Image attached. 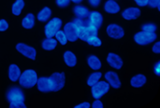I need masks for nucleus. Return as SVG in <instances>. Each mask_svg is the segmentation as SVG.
Masks as SVG:
<instances>
[{
	"mask_svg": "<svg viewBox=\"0 0 160 108\" xmlns=\"http://www.w3.org/2000/svg\"><path fill=\"white\" fill-rule=\"evenodd\" d=\"M6 99L9 103V106L13 108L26 107L25 102V95L24 92L21 88L16 85L11 86L6 93Z\"/></svg>",
	"mask_w": 160,
	"mask_h": 108,
	"instance_id": "f257e3e1",
	"label": "nucleus"
},
{
	"mask_svg": "<svg viewBox=\"0 0 160 108\" xmlns=\"http://www.w3.org/2000/svg\"><path fill=\"white\" fill-rule=\"evenodd\" d=\"M38 80V75L34 69H26L24 70L18 78V83L21 87L30 89L36 85Z\"/></svg>",
	"mask_w": 160,
	"mask_h": 108,
	"instance_id": "f03ea898",
	"label": "nucleus"
},
{
	"mask_svg": "<svg viewBox=\"0 0 160 108\" xmlns=\"http://www.w3.org/2000/svg\"><path fill=\"white\" fill-rule=\"evenodd\" d=\"M48 80L51 92H58L64 88L65 84V76L64 73L56 72L48 77Z\"/></svg>",
	"mask_w": 160,
	"mask_h": 108,
	"instance_id": "7ed1b4c3",
	"label": "nucleus"
},
{
	"mask_svg": "<svg viewBox=\"0 0 160 108\" xmlns=\"http://www.w3.org/2000/svg\"><path fill=\"white\" fill-rule=\"evenodd\" d=\"M76 30L78 33V38L86 42L91 37L98 36V28H96L91 25H85V24L79 26Z\"/></svg>",
	"mask_w": 160,
	"mask_h": 108,
	"instance_id": "20e7f679",
	"label": "nucleus"
},
{
	"mask_svg": "<svg viewBox=\"0 0 160 108\" xmlns=\"http://www.w3.org/2000/svg\"><path fill=\"white\" fill-rule=\"evenodd\" d=\"M158 38V35L156 32H150V31H142L137 32L134 35V41L141 46H146L149 45L151 43H153L154 41H156V39Z\"/></svg>",
	"mask_w": 160,
	"mask_h": 108,
	"instance_id": "39448f33",
	"label": "nucleus"
},
{
	"mask_svg": "<svg viewBox=\"0 0 160 108\" xmlns=\"http://www.w3.org/2000/svg\"><path fill=\"white\" fill-rule=\"evenodd\" d=\"M110 90V85L107 81L98 80L91 88V94L95 99H100Z\"/></svg>",
	"mask_w": 160,
	"mask_h": 108,
	"instance_id": "423d86ee",
	"label": "nucleus"
},
{
	"mask_svg": "<svg viewBox=\"0 0 160 108\" xmlns=\"http://www.w3.org/2000/svg\"><path fill=\"white\" fill-rule=\"evenodd\" d=\"M62 27V19L60 18H53L44 27V33L47 37H53L55 33Z\"/></svg>",
	"mask_w": 160,
	"mask_h": 108,
	"instance_id": "0eeeda50",
	"label": "nucleus"
},
{
	"mask_svg": "<svg viewBox=\"0 0 160 108\" xmlns=\"http://www.w3.org/2000/svg\"><path fill=\"white\" fill-rule=\"evenodd\" d=\"M85 25H91L96 28H99L103 23V17L98 11H92L88 18L83 19Z\"/></svg>",
	"mask_w": 160,
	"mask_h": 108,
	"instance_id": "6e6552de",
	"label": "nucleus"
},
{
	"mask_svg": "<svg viewBox=\"0 0 160 108\" xmlns=\"http://www.w3.org/2000/svg\"><path fill=\"white\" fill-rule=\"evenodd\" d=\"M16 49L18 53H20L21 55H23L27 58H30L32 60H34L36 58L37 52H36V49L34 47L30 46L23 44V43H18L16 46Z\"/></svg>",
	"mask_w": 160,
	"mask_h": 108,
	"instance_id": "1a4fd4ad",
	"label": "nucleus"
},
{
	"mask_svg": "<svg viewBox=\"0 0 160 108\" xmlns=\"http://www.w3.org/2000/svg\"><path fill=\"white\" fill-rule=\"evenodd\" d=\"M106 31H107L108 35L112 39H121L124 36L123 29L118 24H114V23L109 24L107 26Z\"/></svg>",
	"mask_w": 160,
	"mask_h": 108,
	"instance_id": "9d476101",
	"label": "nucleus"
},
{
	"mask_svg": "<svg viewBox=\"0 0 160 108\" xmlns=\"http://www.w3.org/2000/svg\"><path fill=\"white\" fill-rule=\"evenodd\" d=\"M105 79L106 81L109 83L110 86H112L114 89H120L122 87V82L121 79L119 78V75L116 72H112V71H108L105 75Z\"/></svg>",
	"mask_w": 160,
	"mask_h": 108,
	"instance_id": "9b49d317",
	"label": "nucleus"
},
{
	"mask_svg": "<svg viewBox=\"0 0 160 108\" xmlns=\"http://www.w3.org/2000/svg\"><path fill=\"white\" fill-rule=\"evenodd\" d=\"M64 31L66 35L67 41L70 42H74L78 39V33H77V30L74 26V24L72 23V21L67 22L64 24Z\"/></svg>",
	"mask_w": 160,
	"mask_h": 108,
	"instance_id": "f8f14e48",
	"label": "nucleus"
},
{
	"mask_svg": "<svg viewBox=\"0 0 160 108\" xmlns=\"http://www.w3.org/2000/svg\"><path fill=\"white\" fill-rule=\"evenodd\" d=\"M107 62L112 68H115V69H121L123 65V62L122 60L121 57L116 54H113V53H110L108 55Z\"/></svg>",
	"mask_w": 160,
	"mask_h": 108,
	"instance_id": "ddd939ff",
	"label": "nucleus"
},
{
	"mask_svg": "<svg viewBox=\"0 0 160 108\" xmlns=\"http://www.w3.org/2000/svg\"><path fill=\"white\" fill-rule=\"evenodd\" d=\"M141 11L139 8H135V7H132V8H128L126 9H124L122 13V18L124 19L127 20H132V19H135L136 18H138L140 15Z\"/></svg>",
	"mask_w": 160,
	"mask_h": 108,
	"instance_id": "4468645a",
	"label": "nucleus"
},
{
	"mask_svg": "<svg viewBox=\"0 0 160 108\" xmlns=\"http://www.w3.org/2000/svg\"><path fill=\"white\" fill-rule=\"evenodd\" d=\"M131 86L134 89H140L146 83V77L144 74H136L131 78Z\"/></svg>",
	"mask_w": 160,
	"mask_h": 108,
	"instance_id": "2eb2a0df",
	"label": "nucleus"
},
{
	"mask_svg": "<svg viewBox=\"0 0 160 108\" xmlns=\"http://www.w3.org/2000/svg\"><path fill=\"white\" fill-rule=\"evenodd\" d=\"M120 9V5L115 0H107L104 4V10L109 14H116Z\"/></svg>",
	"mask_w": 160,
	"mask_h": 108,
	"instance_id": "dca6fc26",
	"label": "nucleus"
},
{
	"mask_svg": "<svg viewBox=\"0 0 160 108\" xmlns=\"http://www.w3.org/2000/svg\"><path fill=\"white\" fill-rule=\"evenodd\" d=\"M21 75V70L16 64H11L8 68V78L12 82H16Z\"/></svg>",
	"mask_w": 160,
	"mask_h": 108,
	"instance_id": "f3484780",
	"label": "nucleus"
},
{
	"mask_svg": "<svg viewBox=\"0 0 160 108\" xmlns=\"http://www.w3.org/2000/svg\"><path fill=\"white\" fill-rule=\"evenodd\" d=\"M37 88L42 93H49L51 92L50 84H49L48 77H42L37 80Z\"/></svg>",
	"mask_w": 160,
	"mask_h": 108,
	"instance_id": "a211bd4d",
	"label": "nucleus"
},
{
	"mask_svg": "<svg viewBox=\"0 0 160 108\" xmlns=\"http://www.w3.org/2000/svg\"><path fill=\"white\" fill-rule=\"evenodd\" d=\"M35 25V17L32 13L26 15L21 20V26L24 29H32Z\"/></svg>",
	"mask_w": 160,
	"mask_h": 108,
	"instance_id": "6ab92c4d",
	"label": "nucleus"
},
{
	"mask_svg": "<svg viewBox=\"0 0 160 108\" xmlns=\"http://www.w3.org/2000/svg\"><path fill=\"white\" fill-rule=\"evenodd\" d=\"M73 11H74V14L77 16V18H79L81 19L88 18L90 13L88 8H87L86 7H83V6H76L73 8Z\"/></svg>",
	"mask_w": 160,
	"mask_h": 108,
	"instance_id": "aec40b11",
	"label": "nucleus"
},
{
	"mask_svg": "<svg viewBox=\"0 0 160 108\" xmlns=\"http://www.w3.org/2000/svg\"><path fill=\"white\" fill-rule=\"evenodd\" d=\"M25 8V1L24 0H16L13 4H12V14L14 16H19L21 14L22 10Z\"/></svg>",
	"mask_w": 160,
	"mask_h": 108,
	"instance_id": "412c9836",
	"label": "nucleus"
},
{
	"mask_svg": "<svg viewBox=\"0 0 160 108\" xmlns=\"http://www.w3.org/2000/svg\"><path fill=\"white\" fill-rule=\"evenodd\" d=\"M64 61L68 67H75L77 65V56L70 51H66L64 54Z\"/></svg>",
	"mask_w": 160,
	"mask_h": 108,
	"instance_id": "4be33fe9",
	"label": "nucleus"
},
{
	"mask_svg": "<svg viewBox=\"0 0 160 108\" xmlns=\"http://www.w3.org/2000/svg\"><path fill=\"white\" fill-rule=\"evenodd\" d=\"M42 46L44 50H47V51L53 50L57 46V41L53 37H47L42 42Z\"/></svg>",
	"mask_w": 160,
	"mask_h": 108,
	"instance_id": "5701e85b",
	"label": "nucleus"
},
{
	"mask_svg": "<svg viewBox=\"0 0 160 108\" xmlns=\"http://www.w3.org/2000/svg\"><path fill=\"white\" fill-rule=\"evenodd\" d=\"M51 16H52V9L48 7H45L38 13L37 19H38V20H40L42 22H45V21L49 20Z\"/></svg>",
	"mask_w": 160,
	"mask_h": 108,
	"instance_id": "b1692460",
	"label": "nucleus"
},
{
	"mask_svg": "<svg viewBox=\"0 0 160 108\" xmlns=\"http://www.w3.org/2000/svg\"><path fill=\"white\" fill-rule=\"evenodd\" d=\"M88 64L89 66V68H91L94 70H98L101 68V61L99 60V58L96 56H89L88 57Z\"/></svg>",
	"mask_w": 160,
	"mask_h": 108,
	"instance_id": "393cba45",
	"label": "nucleus"
},
{
	"mask_svg": "<svg viewBox=\"0 0 160 108\" xmlns=\"http://www.w3.org/2000/svg\"><path fill=\"white\" fill-rule=\"evenodd\" d=\"M102 77L101 72H94L92 74H90L88 78H87V84L89 87H92L93 85H95L98 80H100V78Z\"/></svg>",
	"mask_w": 160,
	"mask_h": 108,
	"instance_id": "a878e982",
	"label": "nucleus"
},
{
	"mask_svg": "<svg viewBox=\"0 0 160 108\" xmlns=\"http://www.w3.org/2000/svg\"><path fill=\"white\" fill-rule=\"evenodd\" d=\"M54 36H55V38H56V41L59 42L61 45H63V46L66 45V43H67V38H66V35H65V33H64V31L59 30V31L55 33Z\"/></svg>",
	"mask_w": 160,
	"mask_h": 108,
	"instance_id": "bb28decb",
	"label": "nucleus"
},
{
	"mask_svg": "<svg viewBox=\"0 0 160 108\" xmlns=\"http://www.w3.org/2000/svg\"><path fill=\"white\" fill-rule=\"evenodd\" d=\"M87 42H88V45H90V46H101V44H102L101 40H100L98 36H94V37L89 38Z\"/></svg>",
	"mask_w": 160,
	"mask_h": 108,
	"instance_id": "cd10ccee",
	"label": "nucleus"
},
{
	"mask_svg": "<svg viewBox=\"0 0 160 108\" xmlns=\"http://www.w3.org/2000/svg\"><path fill=\"white\" fill-rule=\"evenodd\" d=\"M142 30L145 31H150V32H155L157 30V25H155L153 23H147V24H144L142 27Z\"/></svg>",
	"mask_w": 160,
	"mask_h": 108,
	"instance_id": "c85d7f7f",
	"label": "nucleus"
},
{
	"mask_svg": "<svg viewBox=\"0 0 160 108\" xmlns=\"http://www.w3.org/2000/svg\"><path fill=\"white\" fill-rule=\"evenodd\" d=\"M8 27H9V24L6 19H0V31H7L8 29Z\"/></svg>",
	"mask_w": 160,
	"mask_h": 108,
	"instance_id": "c756f323",
	"label": "nucleus"
},
{
	"mask_svg": "<svg viewBox=\"0 0 160 108\" xmlns=\"http://www.w3.org/2000/svg\"><path fill=\"white\" fill-rule=\"evenodd\" d=\"M71 0H56V4L60 8H63L67 7L70 4Z\"/></svg>",
	"mask_w": 160,
	"mask_h": 108,
	"instance_id": "7c9ffc66",
	"label": "nucleus"
},
{
	"mask_svg": "<svg viewBox=\"0 0 160 108\" xmlns=\"http://www.w3.org/2000/svg\"><path fill=\"white\" fill-rule=\"evenodd\" d=\"M148 6L153 8H159V0H148Z\"/></svg>",
	"mask_w": 160,
	"mask_h": 108,
	"instance_id": "2f4dec72",
	"label": "nucleus"
},
{
	"mask_svg": "<svg viewBox=\"0 0 160 108\" xmlns=\"http://www.w3.org/2000/svg\"><path fill=\"white\" fill-rule=\"evenodd\" d=\"M134 2L139 7H146V6H148V0H134Z\"/></svg>",
	"mask_w": 160,
	"mask_h": 108,
	"instance_id": "473e14b6",
	"label": "nucleus"
},
{
	"mask_svg": "<svg viewBox=\"0 0 160 108\" xmlns=\"http://www.w3.org/2000/svg\"><path fill=\"white\" fill-rule=\"evenodd\" d=\"M91 7H98L101 3V0H88Z\"/></svg>",
	"mask_w": 160,
	"mask_h": 108,
	"instance_id": "72a5a7b5",
	"label": "nucleus"
},
{
	"mask_svg": "<svg viewBox=\"0 0 160 108\" xmlns=\"http://www.w3.org/2000/svg\"><path fill=\"white\" fill-rule=\"evenodd\" d=\"M160 65H159V62L158 61L155 65H154V72H155V74H157V76H159L160 75Z\"/></svg>",
	"mask_w": 160,
	"mask_h": 108,
	"instance_id": "f704fd0d",
	"label": "nucleus"
},
{
	"mask_svg": "<svg viewBox=\"0 0 160 108\" xmlns=\"http://www.w3.org/2000/svg\"><path fill=\"white\" fill-rule=\"evenodd\" d=\"M153 52L156 53V54H158L160 52V43L159 42H157L154 46H153Z\"/></svg>",
	"mask_w": 160,
	"mask_h": 108,
	"instance_id": "c9c22d12",
	"label": "nucleus"
},
{
	"mask_svg": "<svg viewBox=\"0 0 160 108\" xmlns=\"http://www.w3.org/2000/svg\"><path fill=\"white\" fill-rule=\"evenodd\" d=\"M92 106L93 107H95V108H98V107H100V108H102V107H104V105L100 102V101H98V99H96V101L93 103V105H92Z\"/></svg>",
	"mask_w": 160,
	"mask_h": 108,
	"instance_id": "e433bc0d",
	"label": "nucleus"
},
{
	"mask_svg": "<svg viewBox=\"0 0 160 108\" xmlns=\"http://www.w3.org/2000/svg\"><path fill=\"white\" fill-rule=\"evenodd\" d=\"M90 105L88 104V103H85V104H81V105H76V107H89Z\"/></svg>",
	"mask_w": 160,
	"mask_h": 108,
	"instance_id": "4c0bfd02",
	"label": "nucleus"
},
{
	"mask_svg": "<svg viewBox=\"0 0 160 108\" xmlns=\"http://www.w3.org/2000/svg\"><path fill=\"white\" fill-rule=\"evenodd\" d=\"M73 3H75V4H80V3H82L83 2V0H71Z\"/></svg>",
	"mask_w": 160,
	"mask_h": 108,
	"instance_id": "58836bf2",
	"label": "nucleus"
}]
</instances>
